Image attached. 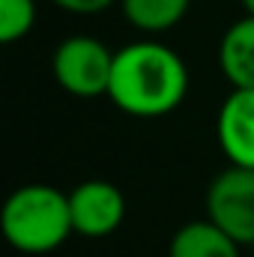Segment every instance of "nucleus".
<instances>
[{
  "label": "nucleus",
  "mask_w": 254,
  "mask_h": 257,
  "mask_svg": "<svg viewBox=\"0 0 254 257\" xmlns=\"http://www.w3.org/2000/svg\"><path fill=\"white\" fill-rule=\"evenodd\" d=\"M189 66L159 39H138L114 51L108 99L129 117L156 120L174 114L189 96Z\"/></svg>",
  "instance_id": "obj_1"
},
{
  "label": "nucleus",
  "mask_w": 254,
  "mask_h": 257,
  "mask_svg": "<svg viewBox=\"0 0 254 257\" xmlns=\"http://www.w3.org/2000/svg\"><path fill=\"white\" fill-rule=\"evenodd\" d=\"M3 239L21 254H51L75 233L69 192L48 183L18 186L0 209Z\"/></svg>",
  "instance_id": "obj_2"
},
{
  "label": "nucleus",
  "mask_w": 254,
  "mask_h": 257,
  "mask_svg": "<svg viewBox=\"0 0 254 257\" xmlns=\"http://www.w3.org/2000/svg\"><path fill=\"white\" fill-rule=\"evenodd\" d=\"M51 72L57 87L75 99H99L108 96L114 51L87 33L66 36L51 54Z\"/></svg>",
  "instance_id": "obj_3"
},
{
  "label": "nucleus",
  "mask_w": 254,
  "mask_h": 257,
  "mask_svg": "<svg viewBox=\"0 0 254 257\" xmlns=\"http://www.w3.org/2000/svg\"><path fill=\"white\" fill-rule=\"evenodd\" d=\"M203 215L242 248H254V168L227 165L218 171L203 194Z\"/></svg>",
  "instance_id": "obj_4"
},
{
  "label": "nucleus",
  "mask_w": 254,
  "mask_h": 257,
  "mask_svg": "<svg viewBox=\"0 0 254 257\" xmlns=\"http://www.w3.org/2000/svg\"><path fill=\"white\" fill-rule=\"evenodd\" d=\"M72 230L84 239H105L126 218V194L111 180H84L69 192Z\"/></svg>",
  "instance_id": "obj_5"
},
{
  "label": "nucleus",
  "mask_w": 254,
  "mask_h": 257,
  "mask_svg": "<svg viewBox=\"0 0 254 257\" xmlns=\"http://www.w3.org/2000/svg\"><path fill=\"white\" fill-rule=\"evenodd\" d=\"M215 141L230 165L254 168V90L233 87L224 96L215 114Z\"/></svg>",
  "instance_id": "obj_6"
},
{
  "label": "nucleus",
  "mask_w": 254,
  "mask_h": 257,
  "mask_svg": "<svg viewBox=\"0 0 254 257\" xmlns=\"http://www.w3.org/2000/svg\"><path fill=\"white\" fill-rule=\"evenodd\" d=\"M168 257H242V245L203 215L174 230Z\"/></svg>",
  "instance_id": "obj_7"
},
{
  "label": "nucleus",
  "mask_w": 254,
  "mask_h": 257,
  "mask_svg": "<svg viewBox=\"0 0 254 257\" xmlns=\"http://www.w3.org/2000/svg\"><path fill=\"white\" fill-rule=\"evenodd\" d=\"M218 66L230 87L254 90V15L233 21L218 42Z\"/></svg>",
  "instance_id": "obj_8"
},
{
  "label": "nucleus",
  "mask_w": 254,
  "mask_h": 257,
  "mask_svg": "<svg viewBox=\"0 0 254 257\" xmlns=\"http://www.w3.org/2000/svg\"><path fill=\"white\" fill-rule=\"evenodd\" d=\"M189 6L191 0H120L123 18L147 36L174 30L186 18Z\"/></svg>",
  "instance_id": "obj_9"
},
{
  "label": "nucleus",
  "mask_w": 254,
  "mask_h": 257,
  "mask_svg": "<svg viewBox=\"0 0 254 257\" xmlns=\"http://www.w3.org/2000/svg\"><path fill=\"white\" fill-rule=\"evenodd\" d=\"M36 24V0H0V42L15 45Z\"/></svg>",
  "instance_id": "obj_10"
},
{
  "label": "nucleus",
  "mask_w": 254,
  "mask_h": 257,
  "mask_svg": "<svg viewBox=\"0 0 254 257\" xmlns=\"http://www.w3.org/2000/svg\"><path fill=\"white\" fill-rule=\"evenodd\" d=\"M57 9H63L69 15H99L105 9H111L120 0H51Z\"/></svg>",
  "instance_id": "obj_11"
},
{
  "label": "nucleus",
  "mask_w": 254,
  "mask_h": 257,
  "mask_svg": "<svg viewBox=\"0 0 254 257\" xmlns=\"http://www.w3.org/2000/svg\"><path fill=\"white\" fill-rule=\"evenodd\" d=\"M242 6H245V15H254V0H242Z\"/></svg>",
  "instance_id": "obj_12"
}]
</instances>
